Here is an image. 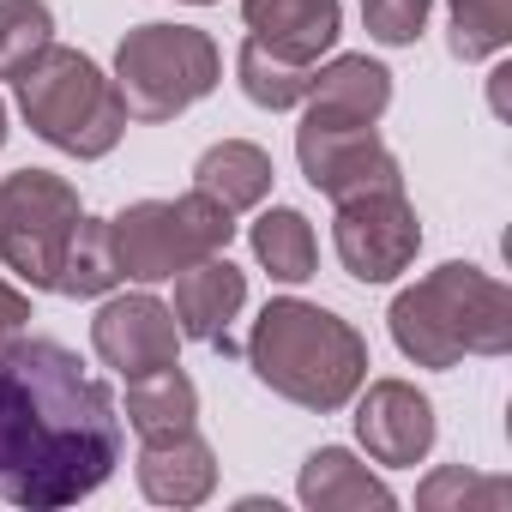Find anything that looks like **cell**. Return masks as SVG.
Listing matches in <instances>:
<instances>
[{"label": "cell", "mask_w": 512, "mask_h": 512, "mask_svg": "<svg viewBox=\"0 0 512 512\" xmlns=\"http://www.w3.org/2000/svg\"><path fill=\"white\" fill-rule=\"evenodd\" d=\"M121 464L115 392L55 338L0 344V500L61 512Z\"/></svg>", "instance_id": "obj_1"}, {"label": "cell", "mask_w": 512, "mask_h": 512, "mask_svg": "<svg viewBox=\"0 0 512 512\" xmlns=\"http://www.w3.org/2000/svg\"><path fill=\"white\" fill-rule=\"evenodd\" d=\"M247 368L284 404L332 416L368 380V338L350 320H338L332 308H314L302 296H278L260 308V320L247 332Z\"/></svg>", "instance_id": "obj_2"}, {"label": "cell", "mask_w": 512, "mask_h": 512, "mask_svg": "<svg viewBox=\"0 0 512 512\" xmlns=\"http://www.w3.org/2000/svg\"><path fill=\"white\" fill-rule=\"evenodd\" d=\"M392 344L416 368H458L464 356H506L512 350V290L482 266L446 260L386 308Z\"/></svg>", "instance_id": "obj_3"}, {"label": "cell", "mask_w": 512, "mask_h": 512, "mask_svg": "<svg viewBox=\"0 0 512 512\" xmlns=\"http://www.w3.org/2000/svg\"><path fill=\"white\" fill-rule=\"evenodd\" d=\"M13 85H19V109H25L31 133L79 163L109 157L127 133V103H121L115 79L67 43H49Z\"/></svg>", "instance_id": "obj_4"}, {"label": "cell", "mask_w": 512, "mask_h": 512, "mask_svg": "<svg viewBox=\"0 0 512 512\" xmlns=\"http://www.w3.org/2000/svg\"><path fill=\"white\" fill-rule=\"evenodd\" d=\"M223 79V55L199 25H133L115 49V91L127 103V121H175L199 97H211Z\"/></svg>", "instance_id": "obj_5"}, {"label": "cell", "mask_w": 512, "mask_h": 512, "mask_svg": "<svg viewBox=\"0 0 512 512\" xmlns=\"http://www.w3.org/2000/svg\"><path fill=\"white\" fill-rule=\"evenodd\" d=\"M109 241H115V266L133 284H163L211 253H229L235 241V217L205 199L199 187L181 199H139L127 211L109 217Z\"/></svg>", "instance_id": "obj_6"}, {"label": "cell", "mask_w": 512, "mask_h": 512, "mask_svg": "<svg viewBox=\"0 0 512 512\" xmlns=\"http://www.w3.org/2000/svg\"><path fill=\"white\" fill-rule=\"evenodd\" d=\"M79 187L55 169H19L0 181V266L31 290H55L61 253L79 229Z\"/></svg>", "instance_id": "obj_7"}, {"label": "cell", "mask_w": 512, "mask_h": 512, "mask_svg": "<svg viewBox=\"0 0 512 512\" xmlns=\"http://www.w3.org/2000/svg\"><path fill=\"white\" fill-rule=\"evenodd\" d=\"M296 163H302L308 187L326 193L332 205L356 199V193L404 187V169L386 151V139L374 133V121H350V115H332V109H314V103L296 127Z\"/></svg>", "instance_id": "obj_8"}, {"label": "cell", "mask_w": 512, "mask_h": 512, "mask_svg": "<svg viewBox=\"0 0 512 512\" xmlns=\"http://www.w3.org/2000/svg\"><path fill=\"white\" fill-rule=\"evenodd\" d=\"M332 247L356 284H392L398 272L416 266L422 247V217L404 199V187H380V193H356L338 199L332 217Z\"/></svg>", "instance_id": "obj_9"}, {"label": "cell", "mask_w": 512, "mask_h": 512, "mask_svg": "<svg viewBox=\"0 0 512 512\" xmlns=\"http://www.w3.org/2000/svg\"><path fill=\"white\" fill-rule=\"evenodd\" d=\"M91 350L103 368H115L121 380H139L151 368H175L181 356V326L169 314V302L133 290V296H109L91 320Z\"/></svg>", "instance_id": "obj_10"}, {"label": "cell", "mask_w": 512, "mask_h": 512, "mask_svg": "<svg viewBox=\"0 0 512 512\" xmlns=\"http://www.w3.org/2000/svg\"><path fill=\"white\" fill-rule=\"evenodd\" d=\"M434 434H440V422H434L428 392H416L410 380H362V392H356V440H362V452L374 464H392V470L422 464L434 452Z\"/></svg>", "instance_id": "obj_11"}, {"label": "cell", "mask_w": 512, "mask_h": 512, "mask_svg": "<svg viewBox=\"0 0 512 512\" xmlns=\"http://www.w3.org/2000/svg\"><path fill=\"white\" fill-rule=\"evenodd\" d=\"M247 308V272L229 266V253H211V260L175 272V326L193 344L229 350V320Z\"/></svg>", "instance_id": "obj_12"}, {"label": "cell", "mask_w": 512, "mask_h": 512, "mask_svg": "<svg viewBox=\"0 0 512 512\" xmlns=\"http://www.w3.org/2000/svg\"><path fill=\"white\" fill-rule=\"evenodd\" d=\"M241 19H247L253 43L296 61V67H320V55L344 31L338 0H241Z\"/></svg>", "instance_id": "obj_13"}, {"label": "cell", "mask_w": 512, "mask_h": 512, "mask_svg": "<svg viewBox=\"0 0 512 512\" xmlns=\"http://www.w3.org/2000/svg\"><path fill=\"white\" fill-rule=\"evenodd\" d=\"M217 488V452L187 428L169 440H145L139 452V494L157 506H199Z\"/></svg>", "instance_id": "obj_14"}, {"label": "cell", "mask_w": 512, "mask_h": 512, "mask_svg": "<svg viewBox=\"0 0 512 512\" xmlns=\"http://www.w3.org/2000/svg\"><path fill=\"white\" fill-rule=\"evenodd\" d=\"M296 494L308 512H368V506H398V494L350 452V446H320L308 452L302 476H296Z\"/></svg>", "instance_id": "obj_15"}, {"label": "cell", "mask_w": 512, "mask_h": 512, "mask_svg": "<svg viewBox=\"0 0 512 512\" xmlns=\"http://www.w3.org/2000/svg\"><path fill=\"white\" fill-rule=\"evenodd\" d=\"M272 181H278V169H272V157L253 145V139H217V145L193 163V187H199L205 199H217L229 217L266 205Z\"/></svg>", "instance_id": "obj_16"}, {"label": "cell", "mask_w": 512, "mask_h": 512, "mask_svg": "<svg viewBox=\"0 0 512 512\" xmlns=\"http://www.w3.org/2000/svg\"><path fill=\"white\" fill-rule=\"evenodd\" d=\"M308 103L332 109V115H350V121H380L392 109V73L368 55H332L326 67H314Z\"/></svg>", "instance_id": "obj_17"}, {"label": "cell", "mask_w": 512, "mask_h": 512, "mask_svg": "<svg viewBox=\"0 0 512 512\" xmlns=\"http://www.w3.org/2000/svg\"><path fill=\"white\" fill-rule=\"evenodd\" d=\"M199 422V386L181 368H151L127 380V428L139 440H169Z\"/></svg>", "instance_id": "obj_18"}, {"label": "cell", "mask_w": 512, "mask_h": 512, "mask_svg": "<svg viewBox=\"0 0 512 512\" xmlns=\"http://www.w3.org/2000/svg\"><path fill=\"white\" fill-rule=\"evenodd\" d=\"M247 241H253V260H260L278 284H308L314 266H320L314 223H308L296 205H272V211H260V217H253V229H247Z\"/></svg>", "instance_id": "obj_19"}, {"label": "cell", "mask_w": 512, "mask_h": 512, "mask_svg": "<svg viewBox=\"0 0 512 512\" xmlns=\"http://www.w3.org/2000/svg\"><path fill=\"white\" fill-rule=\"evenodd\" d=\"M121 284V266H115V241H109V217H79L67 253H61V272H55V290L73 296V302H91V296H109Z\"/></svg>", "instance_id": "obj_20"}, {"label": "cell", "mask_w": 512, "mask_h": 512, "mask_svg": "<svg viewBox=\"0 0 512 512\" xmlns=\"http://www.w3.org/2000/svg\"><path fill=\"white\" fill-rule=\"evenodd\" d=\"M235 79H241V97H247L253 109L284 115V109L308 103L314 67H296V61H284V55H272V49H260V43L247 37V43H241V55H235Z\"/></svg>", "instance_id": "obj_21"}, {"label": "cell", "mask_w": 512, "mask_h": 512, "mask_svg": "<svg viewBox=\"0 0 512 512\" xmlns=\"http://www.w3.org/2000/svg\"><path fill=\"white\" fill-rule=\"evenodd\" d=\"M416 506H428V512H500V506H512V482L464 470V464H440L422 476Z\"/></svg>", "instance_id": "obj_22"}, {"label": "cell", "mask_w": 512, "mask_h": 512, "mask_svg": "<svg viewBox=\"0 0 512 512\" xmlns=\"http://www.w3.org/2000/svg\"><path fill=\"white\" fill-rule=\"evenodd\" d=\"M452 61H494L512 43V0H446Z\"/></svg>", "instance_id": "obj_23"}, {"label": "cell", "mask_w": 512, "mask_h": 512, "mask_svg": "<svg viewBox=\"0 0 512 512\" xmlns=\"http://www.w3.org/2000/svg\"><path fill=\"white\" fill-rule=\"evenodd\" d=\"M55 43L49 0H0V79H19Z\"/></svg>", "instance_id": "obj_24"}, {"label": "cell", "mask_w": 512, "mask_h": 512, "mask_svg": "<svg viewBox=\"0 0 512 512\" xmlns=\"http://www.w3.org/2000/svg\"><path fill=\"white\" fill-rule=\"evenodd\" d=\"M428 13H434V0H362V25L386 49H410L428 31Z\"/></svg>", "instance_id": "obj_25"}, {"label": "cell", "mask_w": 512, "mask_h": 512, "mask_svg": "<svg viewBox=\"0 0 512 512\" xmlns=\"http://www.w3.org/2000/svg\"><path fill=\"white\" fill-rule=\"evenodd\" d=\"M25 326H31V296H25V290H13L7 278H0V344L19 338Z\"/></svg>", "instance_id": "obj_26"}, {"label": "cell", "mask_w": 512, "mask_h": 512, "mask_svg": "<svg viewBox=\"0 0 512 512\" xmlns=\"http://www.w3.org/2000/svg\"><path fill=\"white\" fill-rule=\"evenodd\" d=\"M506 79H512V67H494L488 73V109L494 115H506Z\"/></svg>", "instance_id": "obj_27"}, {"label": "cell", "mask_w": 512, "mask_h": 512, "mask_svg": "<svg viewBox=\"0 0 512 512\" xmlns=\"http://www.w3.org/2000/svg\"><path fill=\"white\" fill-rule=\"evenodd\" d=\"M0 145H7V103H0Z\"/></svg>", "instance_id": "obj_28"}, {"label": "cell", "mask_w": 512, "mask_h": 512, "mask_svg": "<svg viewBox=\"0 0 512 512\" xmlns=\"http://www.w3.org/2000/svg\"><path fill=\"white\" fill-rule=\"evenodd\" d=\"M187 7H211V0H187Z\"/></svg>", "instance_id": "obj_29"}]
</instances>
